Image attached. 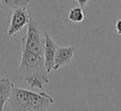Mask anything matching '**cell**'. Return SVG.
I'll return each instance as SVG.
<instances>
[{"mask_svg":"<svg viewBox=\"0 0 121 111\" xmlns=\"http://www.w3.org/2000/svg\"><path fill=\"white\" fill-rule=\"evenodd\" d=\"M18 74L31 88L43 89L44 83H49V72L44 65L43 53L22 50Z\"/></svg>","mask_w":121,"mask_h":111,"instance_id":"cell-1","label":"cell"},{"mask_svg":"<svg viewBox=\"0 0 121 111\" xmlns=\"http://www.w3.org/2000/svg\"><path fill=\"white\" fill-rule=\"evenodd\" d=\"M22 50L35 53H43V37L41 35L39 24L30 17L26 33L21 39Z\"/></svg>","mask_w":121,"mask_h":111,"instance_id":"cell-2","label":"cell"},{"mask_svg":"<svg viewBox=\"0 0 121 111\" xmlns=\"http://www.w3.org/2000/svg\"><path fill=\"white\" fill-rule=\"evenodd\" d=\"M31 15L27 10L26 7L18 8L13 9L10 16L9 26L8 28V36H12L15 33L22 30L26 26H27Z\"/></svg>","mask_w":121,"mask_h":111,"instance_id":"cell-3","label":"cell"},{"mask_svg":"<svg viewBox=\"0 0 121 111\" xmlns=\"http://www.w3.org/2000/svg\"><path fill=\"white\" fill-rule=\"evenodd\" d=\"M30 90L12 86L11 93L9 99L10 108L17 111H28V99Z\"/></svg>","mask_w":121,"mask_h":111,"instance_id":"cell-4","label":"cell"},{"mask_svg":"<svg viewBox=\"0 0 121 111\" xmlns=\"http://www.w3.org/2000/svg\"><path fill=\"white\" fill-rule=\"evenodd\" d=\"M54 102V99L45 92L36 93L34 91H30L28 99V111H45L48 110L49 106Z\"/></svg>","mask_w":121,"mask_h":111,"instance_id":"cell-5","label":"cell"},{"mask_svg":"<svg viewBox=\"0 0 121 111\" xmlns=\"http://www.w3.org/2000/svg\"><path fill=\"white\" fill-rule=\"evenodd\" d=\"M58 48V45L50 37V35L45 32L43 35V59L44 65L48 72L53 70L55 54Z\"/></svg>","mask_w":121,"mask_h":111,"instance_id":"cell-6","label":"cell"},{"mask_svg":"<svg viewBox=\"0 0 121 111\" xmlns=\"http://www.w3.org/2000/svg\"><path fill=\"white\" fill-rule=\"evenodd\" d=\"M76 52V47L69 46H58L55 59H54V67L53 70H57L63 65H67L71 63L74 58Z\"/></svg>","mask_w":121,"mask_h":111,"instance_id":"cell-7","label":"cell"},{"mask_svg":"<svg viewBox=\"0 0 121 111\" xmlns=\"http://www.w3.org/2000/svg\"><path fill=\"white\" fill-rule=\"evenodd\" d=\"M13 85V83L9 78L0 79V111L4 109L5 104L9 101Z\"/></svg>","mask_w":121,"mask_h":111,"instance_id":"cell-8","label":"cell"},{"mask_svg":"<svg viewBox=\"0 0 121 111\" xmlns=\"http://www.w3.org/2000/svg\"><path fill=\"white\" fill-rule=\"evenodd\" d=\"M30 0H0L2 7L9 9H15L18 8L27 7Z\"/></svg>","mask_w":121,"mask_h":111,"instance_id":"cell-9","label":"cell"},{"mask_svg":"<svg viewBox=\"0 0 121 111\" xmlns=\"http://www.w3.org/2000/svg\"><path fill=\"white\" fill-rule=\"evenodd\" d=\"M68 19L73 23H80L84 19V13L81 7H75L68 12Z\"/></svg>","mask_w":121,"mask_h":111,"instance_id":"cell-10","label":"cell"},{"mask_svg":"<svg viewBox=\"0 0 121 111\" xmlns=\"http://www.w3.org/2000/svg\"><path fill=\"white\" fill-rule=\"evenodd\" d=\"M115 29L119 35H121V19L117 20L115 23Z\"/></svg>","mask_w":121,"mask_h":111,"instance_id":"cell-11","label":"cell"},{"mask_svg":"<svg viewBox=\"0 0 121 111\" xmlns=\"http://www.w3.org/2000/svg\"><path fill=\"white\" fill-rule=\"evenodd\" d=\"M75 1L78 4V6H79V7L84 8V7L87 5V3H88V1H89V0H75Z\"/></svg>","mask_w":121,"mask_h":111,"instance_id":"cell-12","label":"cell"}]
</instances>
